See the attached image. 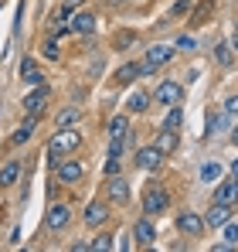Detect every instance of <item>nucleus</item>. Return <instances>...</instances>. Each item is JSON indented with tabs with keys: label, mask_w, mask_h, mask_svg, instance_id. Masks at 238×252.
Returning a JSON list of instances; mask_svg holds the SVG:
<instances>
[{
	"label": "nucleus",
	"mask_w": 238,
	"mask_h": 252,
	"mask_svg": "<svg viewBox=\"0 0 238 252\" xmlns=\"http://www.w3.org/2000/svg\"><path fill=\"white\" fill-rule=\"evenodd\" d=\"M79 143H82V133H79V129H68V126H65V129H58V133L48 140V164H51V167H58L65 154H75V150H79Z\"/></svg>",
	"instance_id": "1"
},
{
	"label": "nucleus",
	"mask_w": 238,
	"mask_h": 252,
	"mask_svg": "<svg viewBox=\"0 0 238 252\" xmlns=\"http://www.w3.org/2000/svg\"><path fill=\"white\" fill-rule=\"evenodd\" d=\"M167 208H170V194H167L160 184H150L147 194H143V211L153 218V215H160V211H167Z\"/></svg>",
	"instance_id": "2"
},
{
	"label": "nucleus",
	"mask_w": 238,
	"mask_h": 252,
	"mask_svg": "<svg viewBox=\"0 0 238 252\" xmlns=\"http://www.w3.org/2000/svg\"><path fill=\"white\" fill-rule=\"evenodd\" d=\"M55 177H58V184H79L82 177H85V164L82 160H61L58 167H55Z\"/></svg>",
	"instance_id": "3"
},
{
	"label": "nucleus",
	"mask_w": 238,
	"mask_h": 252,
	"mask_svg": "<svg viewBox=\"0 0 238 252\" xmlns=\"http://www.w3.org/2000/svg\"><path fill=\"white\" fill-rule=\"evenodd\" d=\"M48 95H51V92H48V85H44V82L34 85V92H28V95H24V102H21V106H24V113H28V116H41V113H44V106H48Z\"/></svg>",
	"instance_id": "4"
},
{
	"label": "nucleus",
	"mask_w": 238,
	"mask_h": 252,
	"mask_svg": "<svg viewBox=\"0 0 238 252\" xmlns=\"http://www.w3.org/2000/svg\"><path fill=\"white\" fill-rule=\"evenodd\" d=\"M177 232L194 239V235L204 232V218H201L198 211H180V215H177Z\"/></svg>",
	"instance_id": "5"
},
{
	"label": "nucleus",
	"mask_w": 238,
	"mask_h": 252,
	"mask_svg": "<svg viewBox=\"0 0 238 252\" xmlns=\"http://www.w3.org/2000/svg\"><path fill=\"white\" fill-rule=\"evenodd\" d=\"M133 239H136V246H140V249H150V246L157 242V228H153L150 215H147V218H140V221L133 225Z\"/></svg>",
	"instance_id": "6"
},
{
	"label": "nucleus",
	"mask_w": 238,
	"mask_h": 252,
	"mask_svg": "<svg viewBox=\"0 0 238 252\" xmlns=\"http://www.w3.org/2000/svg\"><path fill=\"white\" fill-rule=\"evenodd\" d=\"M174 51H177V48H170V44H153V48H147L143 65H150V72H157L160 65H167V62L174 58Z\"/></svg>",
	"instance_id": "7"
},
{
	"label": "nucleus",
	"mask_w": 238,
	"mask_h": 252,
	"mask_svg": "<svg viewBox=\"0 0 238 252\" xmlns=\"http://www.w3.org/2000/svg\"><path fill=\"white\" fill-rule=\"evenodd\" d=\"M68 218H72V208L68 205H51L48 215H44V225H48V232H61L68 225Z\"/></svg>",
	"instance_id": "8"
},
{
	"label": "nucleus",
	"mask_w": 238,
	"mask_h": 252,
	"mask_svg": "<svg viewBox=\"0 0 238 252\" xmlns=\"http://www.w3.org/2000/svg\"><path fill=\"white\" fill-rule=\"evenodd\" d=\"M180 85L177 82H160L157 85V92H153V102H160V106H177L180 102Z\"/></svg>",
	"instance_id": "9"
},
{
	"label": "nucleus",
	"mask_w": 238,
	"mask_h": 252,
	"mask_svg": "<svg viewBox=\"0 0 238 252\" xmlns=\"http://www.w3.org/2000/svg\"><path fill=\"white\" fill-rule=\"evenodd\" d=\"M225 221H232V205L214 201V208L208 211V218H204V228H221Z\"/></svg>",
	"instance_id": "10"
},
{
	"label": "nucleus",
	"mask_w": 238,
	"mask_h": 252,
	"mask_svg": "<svg viewBox=\"0 0 238 252\" xmlns=\"http://www.w3.org/2000/svg\"><path fill=\"white\" fill-rule=\"evenodd\" d=\"M214 201H221V205H238V177H235V174H232L225 184H218Z\"/></svg>",
	"instance_id": "11"
},
{
	"label": "nucleus",
	"mask_w": 238,
	"mask_h": 252,
	"mask_svg": "<svg viewBox=\"0 0 238 252\" xmlns=\"http://www.w3.org/2000/svg\"><path fill=\"white\" fill-rule=\"evenodd\" d=\"M109 201L113 205H126L129 201V184H126V177H109Z\"/></svg>",
	"instance_id": "12"
},
{
	"label": "nucleus",
	"mask_w": 238,
	"mask_h": 252,
	"mask_svg": "<svg viewBox=\"0 0 238 252\" xmlns=\"http://www.w3.org/2000/svg\"><path fill=\"white\" fill-rule=\"evenodd\" d=\"M68 31H75V34H92V31H95V17H92V14H85V10L72 14V21H68Z\"/></svg>",
	"instance_id": "13"
},
{
	"label": "nucleus",
	"mask_w": 238,
	"mask_h": 252,
	"mask_svg": "<svg viewBox=\"0 0 238 252\" xmlns=\"http://www.w3.org/2000/svg\"><path fill=\"white\" fill-rule=\"evenodd\" d=\"M106 218H109V208H106L102 201H92V205L85 208V225H89V228H99V225H106Z\"/></svg>",
	"instance_id": "14"
},
{
	"label": "nucleus",
	"mask_w": 238,
	"mask_h": 252,
	"mask_svg": "<svg viewBox=\"0 0 238 252\" xmlns=\"http://www.w3.org/2000/svg\"><path fill=\"white\" fill-rule=\"evenodd\" d=\"M160 160H163V154H160L157 147H143V150L136 154V167H140V170H153V167H160Z\"/></svg>",
	"instance_id": "15"
},
{
	"label": "nucleus",
	"mask_w": 238,
	"mask_h": 252,
	"mask_svg": "<svg viewBox=\"0 0 238 252\" xmlns=\"http://www.w3.org/2000/svg\"><path fill=\"white\" fill-rule=\"evenodd\" d=\"M153 147H157L160 154H174V150L180 147V140H177V129H160L157 140H153Z\"/></svg>",
	"instance_id": "16"
},
{
	"label": "nucleus",
	"mask_w": 238,
	"mask_h": 252,
	"mask_svg": "<svg viewBox=\"0 0 238 252\" xmlns=\"http://www.w3.org/2000/svg\"><path fill=\"white\" fill-rule=\"evenodd\" d=\"M21 79H24L28 85H41V82H44V72L38 68L34 58H24V62H21Z\"/></svg>",
	"instance_id": "17"
},
{
	"label": "nucleus",
	"mask_w": 238,
	"mask_h": 252,
	"mask_svg": "<svg viewBox=\"0 0 238 252\" xmlns=\"http://www.w3.org/2000/svg\"><path fill=\"white\" fill-rule=\"evenodd\" d=\"M38 120H41V116H28V123H24V126H17V133L10 136V143H14V147L28 143V140H31V133L38 129Z\"/></svg>",
	"instance_id": "18"
},
{
	"label": "nucleus",
	"mask_w": 238,
	"mask_h": 252,
	"mask_svg": "<svg viewBox=\"0 0 238 252\" xmlns=\"http://www.w3.org/2000/svg\"><path fill=\"white\" fill-rule=\"evenodd\" d=\"M68 14H72V10H68L65 3L51 14V34H65V31H68Z\"/></svg>",
	"instance_id": "19"
},
{
	"label": "nucleus",
	"mask_w": 238,
	"mask_h": 252,
	"mask_svg": "<svg viewBox=\"0 0 238 252\" xmlns=\"http://www.w3.org/2000/svg\"><path fill=\"white\" fill-rule=\"evenodd\" d=\"M21 170H24V167H21V160H10L7 167L0 170V188H10V184L21 177Z\"/></svg>",
	"instance_id": "20"
},
{
	"label": "nucleus",
	"mask_w": 238,
	"mask_h": 252,
	"mask_svg": "<svg viewBox=\"0 0 238 252\" xmlns=\"http://www.w3.org/2000/svg\"><path fill=\"white\" fill-rule=\"evenodd\" d=\"M133 79H140V62H126V65L116 72V82H119V85L133 82Z\"/></svg>",
	"instance_id": "21"
},
{
	"label": "nucleus",
	"mask_w": 238,
	"mask_h": 252,
	"mask_svg": "<svg viewBox=\"0 0 238 252\" xmlns=\"http://www.w3.org/2000/svg\"><path fill=\"white\" fill-rule=\"evenodd\" d=\"M180 123H184V113H180V102H177V106H170V113L163 120V129H180Z\"/></svg>",
	"instance_id": "22"
},
{
	"label": "nucleus",
	"mask_w": 238,
	"mask_h": 252,
	"mask_svg": "<svg viewBox=\"0 0 238 252\" xmlns=\"http://www.w3.org/2000/svg\"><path fill=\"white\" fill-rule=\"evenodd\" d=\"M126 106H129V113H147V109H150V95H147V92H136Z\"/></svg>",
	"instance_id": "23"
},
{
	"label": "nucleus",
	"mask_w": 238,
	"mask_h": 252,
	"mask_svg": "<svg viewBox=\"0 0 238 252\" xmlns=\"http://www.w3.org/2000/svg\"><path fill=\"white\" fill-rule=\"evenodd\" d=\"M75 123H79V109H75V106H68V109H61V113H58V129L75 126Z\"/></svg>",
	"instance_id": "24"
},
{
	"label": "nucleus",
	"mask_w": 238,
	"mask_h": 252,
	"mask_svg": "<svg viewBox=\"0 0 238 252\" xmlns=\"http://www.w3.org/2000/svg\"><path fill=\"white\" fill-rule=\"evenodd\" d=\"M126 129H129L126 116H116V120L109 123V140H119V136H126Z\"/></svg>",
	"instance_id": "25"
},
{
	"label": "nucleus",
	"mask_w": 238,
	"mask_h": 252,
	"mask_svg": "<svg viewBox=\"0 0 238 252\" xmlns=\"http://www.w3.org/2000/svg\"><path fill=\"white\" fill-rule=\"evenodd\" d=\"M218 177H221V167L218 164H201V181L204 184H214Z\"/></svg>",
	"instance_id": "26"
},
{
	"label": "nucleus",
	"mask_w": 238,
	"mask_h": 252,
	"mask_svg": "<svg viewBox=\"0 0 238 252\" xmlns=\"http://www.w3.org/2000/svg\"><path fill=\"white\" fill-rule=\"evenodd\" d=\"M221 228H225V242H221V246H228V249H232V246H238V225L225 221Z\"/></svg>",
	"instance_id": "27"
},
{
	"label": "nucleus",
	"mask_w": 238,
	"mask_h": 252,
	"mask_svg": "<svg viewBox=\"0 0 238 252\" xmlns=\"http://www.w3.org/2000/svg\"><path fill=\"white\" fill-rule=\"evenodd\" d=\"M92 249H95V252H109V249H113V235H99V239L92 242Z\"/></svg>",
	"instance_id": "28"
},
{
	"label": "nucleus",
	"mask_w": 238,
	"mask_h": 252,
	"mask_svg": "<svg viewBox=\"0 0 238 252\" xmlns=\"http://www.w3.org/2000/svg\"><path fill=\"white\" fill-rule=\"evenodd\" d=\"M187 10H191V0H177V3L170 7V17H184Z\"/></svg>",
	"instance_id": "29"
},
{
	"label": "nucleus",
	"mask_w": 238,
	"mask_h": 252,
	"mask_svg": "<svg viewBox=\"0 0 238 252\" xmlns=\"http://www.w3.org/2000/svg\"><path fill=\"white\" fill-rule=\"evenodd\" d=\"M122 150H126V136H119L109 143V157H122Z\"/></svg>",
	"instance_id": "30"
},
{
	"label": "nucleus",
	"mask_w": 238,
	"mask_h": 252,
	"mask_svg": "<svg viewBox=\"0 0 238 252\" xmlns=\"http://www.w3.org/2000/svg\"><path fill=\"white\" fill-rule=\"evenodd\" d=\"M218 129H221V113H211V116H208V136L218 133Z\"/></svg>",
	"instance_id": "31"
},
{
	"label": "nucleus",
	"mask_w": 238,
	"mask_h": 252,
	"mask_svg": "<svg viewBox=\"0 0 238 252\" xmlns=\"http://www.w3.org/2000/svg\"><path fill=\"white\" fill-rule=\"evenodd\" d=\"M208 10H211L208 3H201L198 10H194V17H191V24H194V28H198V24H204V17H208Z\"/></svg>",
	"instance_id": "32"
},
{
	"label": "nucleus",
	"mask_w": 238,
	"mask_h": 252,
	"mask_svg": "<svg viewBox=\"0 0 238 252\" xmlns=\"http://www.w3.org/2000/svg\"><path fill=\"white\" fill-rule=\"evenodd\" d=\"M214 55H218V62H221V65H228V62H232V51H228V44H218V48H214Z\"/></svg>",
	"instance_id": "33"
},
{
	"label": "nucleus",
	"mask_w": 238,
	"mask_h": 252,
	"mask_svg": "<svg viewBox=\"0 0 238 252\" xmlns=\"http://www.w3.org/2000/svg\"><path fill=\"white\" fill-rule=\"evenodd\" d=\"M174 48H180V51H191V48H194V38H187V34H184V38H177V44H174Z\"/></svg>",
	"instance_id": "34"
},
{
	"label": "nucleus",
	"mask_w": 238,
	"mask_h": 252,
	"mask_svg": "<svg viewBox=\"0 0 238 252\" xmlns=\"http://www.w3.org/2000/svg\"><path fill=\"white\" fill-rule=\"evenodd\" d=\"M225 113H232V116H238V95H232V99L225 102Z\"/></svg>",
	"instance_id": "35"
},
{
	"label": "nucleus",
	"mask_w": 238,
	"mask_h": 252,
	"mask_svg": "<svg viewBox=\"0 0 238 252\" xmlns=\"http://www.w3.org/2000/svg\"><path fill=\"white\" fill-rule=\"evenodd\" d=\"M106 174L113 177V174H119V157H109V164H106Z\"/></svg>",
	"instance_id": "36"
},
{
	"label": "nucleus",
	"mask_w": 238,
	"mask_h": 252,
	"mask_svg": "<svg viewBox=\"0 0 238 252\" xmlns=\"http://www.w3.org/2000/svg\"><path fill=\"white\" fill-rule=\"evenodd\" d=\"M44 55H48V58H58V44L48 41V44H44Z\"/></svg>",
	"instance_id": "37"
},
{
	"label": "nucleus",
	"mask_w": 238,
	"mask_h": 252,
	"mask_svg": "<svg viewBox=\"0 0 238 252\" xmlns=\"http://www.w3.org/2000/svg\"><path fill=\"white\" fill-rule=\"evenodd\" d=\"M82 3H85V0H65V7H68V10H79Z\"/></svg>",
	"instance_id": "38"
},
{
	"label": "nucleus",
	"mask_w": 238,
	"mask_h": 252,
	"mask_svg": "<svg viewBox=\"0 0 238 252\" xmlns=\"http://www.w3.org/2000/svg\"><path fill=\"white\" fill-rule=\"evenodd\" d=\"M232 143H235V147H238V126H235V129H232Z\"/></svg>",
	"instance_id": "39"
},
{
	"label": "nucleus",
	"mask_w": 238,
	"mask_h": 252,
	"mask_svg": "<svg viewBox=\"0 0 238 252\" xmlns=\"http://www.w3.org/2000/svg\"><path fill=\"white\" fill-rule=\"evenodd\" d=\"M232 174H235V177H238V157H235V160H232Z\"/></svg>",
	"instance_id": "40"
},
{
	"label": "nucleus",
	"mask_w": 238,
	"mask_h": 252,
	"mask_svg": "<svg viewBox=\"0 0 238 252\" xmlns=\"http://www.w3.org/2000/svg\"><path fill=\"white\" fill-rule=\"evenodd\" d=\"M228 48H235V51H238V31H235V41H232V44H228Z\"/></svg>",
	"instance_id": "41"
}]
</instances>
